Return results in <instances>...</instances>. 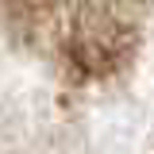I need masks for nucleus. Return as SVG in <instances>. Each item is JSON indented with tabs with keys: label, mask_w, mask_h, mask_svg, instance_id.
Segmentation results:
<instances>
[{
	"label": "nucleus",
	"mask_w": 154,
	"mask_h": 154,
	"mask_svg": "<svg viewBox=\"0 0 154 154\" xmlns=\"http://www.w3.org/2000/svg\"><path fill=\"white\" fill-rule=\"evenodd\" d=\"M139 4H154V0H139Z\"/></svg>",
	"instance_id": "nucleus-1"
}]
</instances>
